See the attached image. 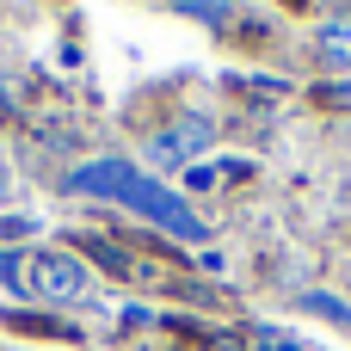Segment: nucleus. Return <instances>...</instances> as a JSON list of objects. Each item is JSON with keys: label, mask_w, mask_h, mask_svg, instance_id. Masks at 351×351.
Listing matches in <instances>:
<instances>
[{"label": "nucleus", "mask_w": 351, "mask_h": 351, "mask_svg": "<svg viewBox=\"0 0 351 351\" xmlns=\"http://www.w3.org/2000/svg\"><path fill=\"white\" fill-rule=\"evenodd\" d=\"M185 12H191V19H210V25H222V19H228V6H222V0H185Z\"/></svg>", "instance_id": "nucleus-6"}, {"label": "nucleus", "mask_w": 351, "mask_h": 351, "mask_svg": "<svg viewBox=\"0 0 351 351\" xmlns=\"http://www.w3.org/2000/svg\"><path fill=\"white\" fill-rule=\"evenodd\" d=\"M68 191H80V197H111V204H123V210L160 222V228L179 234V241H204V234H210V222H197V210H191L185 197H173L167 185H154V173H136V167L117 160V154L86 160L80 173H68Z\"/></svg>", "instance_id": "nucleus-1"}, {"label": "nucleus", "mask_w": 351, "mask_h": 351, "mask_svg": "<svg viewBox=\"0 0 351 351\" xmlns=\"http://www.w3.org/2000/svg\"><path fill=\"white\" fill-rule=\"evenodd\" d=\"M259 346H265V351H302V346H296V339H278V333H265Z\"/></svg>", "instance_id": "nucleus-9"}, {"label": "nucleus", "mask_w": 351, "mask_h": 351, "mask_svg": "<svg viewBox=\"0 0 351 351\" xmlns=\"http://www.w3.org/2000/svg\"><path fill=\"white\" fill-rule=\"evenodd\" d=\"M204 148H216V123L210 117H179L160 136H148V167H197Z\"/></svg>", "instance_id": "nucleus-3"}, {"label": "nucleus", "mask_w": 351, "mask_h": 351, "mask_svg": "<svg viewBox=\"0 0 351 351\" xmlns=\"http://www.w3.org/2000/svg\"><path fill=\"white\" fill-rule=\"evenodd\" d=\"M6 197H12V179H6V173H0V204H6Z\"/></svg>", "instance_id": "nucleus-10"}, {"label": "nucleus", "mask_w": 351, "mask_h": 351, "mask_svg": "<svg viewBox=\"0 0 351 351\" xmlns=\"http://www.w3.org/2000/svg\"><path fill=\"white\" fill-rule=\"evenodd\" d=\"M321 62L327 68H351V19H327L321 25Z\"/></svg>", "instance_id": "nucleus-4"}, {"label": "nucleus", "mask_w": 351, "mask_h": 351, "mask_svg": "<svg viewBox=\"0 0 351 351\" xmlns=\"http://www.w3.org/2000/svg\"><path fill=\"white\" fill-rule=\"evenodd\" d=\"M216 173H222V167H185V185H191V191H210Z\"/></svg>", "instance_id": "nucleus-8"}, {"label": "nucleus", "mask_w": 351, "mask_h": 351, "mask_svg": "<svg viewBox=\"0 0 351 351\" xmlns=\"http://www.w3.org/2000/svg\"><path fill=\"white\" fill-rule=\"evenodd\" d=\"M302 308H308V315H327L333 327H351V302H339V296H321V290H308V296H302Z\"/></svg>", "instance_id": "nucleus-5"}, {"label": "nucleus", "mask_w": 351, "mask_h": 351, "mask_svg": "<svg viewBox=\"0 0 351 351\" xmlns=\"http://www.w3.org/2000/svg\"><path fill=\"white\" fill-rule=\"evenodd\" d=\"M25 234H37L31 216H0V241H25Z\"/></svg>", "instance_id": "nucleus-7"}, {"label": "nucleus", "mask_w": 351, "mask_h": 351, "mask_svg": "<svg viewBox=\"0 0 351 351\" xmlns=\"http://www.w3.org/2000/svg\"><path fill=\"white\" fill-rule=\"evenodd\" d=\"M31 278V296H43V302H80V296H93V271H86V259L80 253H68V247H43V253H31V265H25Z\"/></svg>", "instance_id": "nucleus-2"}]
</instances>
